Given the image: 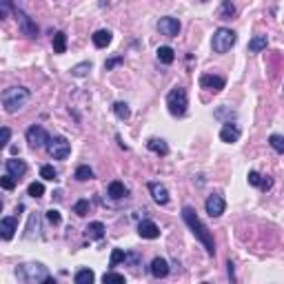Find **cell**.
<instances>
[{
	"instance_id": "obj_1",
	"label": "cell",
	"mask_w": 284,
	"mask_h": 284,
	"mask_svg": "<svg viewBox=\"0 0 284 284\" xmlns=\"http://www.w3.org/2000/svg\"><path fill=\"white\" fill-rule=\"evenodd\" d=\"M182 220L187 222V226L191 229V233L198 237V242H202V246L206 249L209 255H215V242H213V233L206 229V224L198 218L193 206H184L182 209Z\"/></svg>"
},
{
	"instance_id": "obj_2",
	"label": "cell",
	"mask_w": 284,
	"mask_h": 284,
	"mask_svg": "<svg viewBox=\"0 0 284 284\" xmlns=\"http://www.w3.org/2000/svg\"><path fill=\"white\" fill-rule=\"evenodd\" d=\"M16 277L20 282L27 284H38V282H54L47 271V266L40 264V262H29V264H23L16 268Z\"/></svg>"
},
{
	"instance_id": "obj_3",
	"label": "cell",
	"mask_w": 284,
	"mask_h": 284,
	"mask_svg": "<svg viewBox=\"0 0 284 284\" xmlns=\"http://www.w3.org/2000/svg\"><path fill=\"white\" fill-rule=\"evenodd\" d=\"M29 98H32V94L25 87H9V89L3 91V107L7 113H16L27 105Z\"/></svg>"
},
{
	"instance_id": "obj_4",
	"label": "cell",
	"mask_w": 284,
	"mask_h": 284,
	"mask_svg": "<svg viewBox=\"0 0 284 284\" xmlns=\"http://www.w3.org/2000/svg\"><path fill=\"white\" fill-rule=\"evenodd\" d=\"M187 107H189L187 89H182V87H173V89L167 94V109H169V113L175 116V118H182L184 113H187Z\"/></svg>"
},
{
	"instance_id": "obj_5",
	"label": "cell",
	"mask_w": 284,
	"mask_h": 284,
	"mask_svg": "<svg viewBox=\"0 0 284 284\" xmlns=\"http://www.w3.org/2000/svg\"><path fill=\"white\" fill-rule=\"evenodd\" d=\"M235 40H237L235 32H231V29H226V27H220V29H215L213 38H211V49H213L215 54H226V51L235 45Z\"/></svg>"
},
{
	"instance_id": "obj_6",
	"label": "cell",
	"mask_w": 284,
	"mask_h": 284,
	"mask_svg": "<svg viewBox=\"0 0 284 284\" xmlns=\"http://www.w3.org/2000/svg\"><path fill=\"white\" fill-rule=\"evenodd\" d=\"M47 151L54 160H65V158H69V153H71V144L63 136L51 138V140L47 142Z\"/></svg>"
},
{
	"instance_id": "obj_7",
	"label": "cell",
	"mask_w": 284,
	"mask_h": 284,
	"mask_svg": "<svg viewBox=\"0 0 284 284\" xmlns=\"http://www.w3.org/2000/svg\"><path fill=\"white\" fill-rule=\"evenodd\" d=\"M25 138H27V142H29V147H32V149H40V147H45V144L51 140L49 133L45 131L40 125H32V127H29L27 129V136H25Z\"/></svg>"
},
{
	"instance_id": "obj_8",
	"label": "cell",
	"mask_w": 284,
	"mask_h": 284,
	"mask_svg": "<svg viewBox=\"0 0 284 284\" xmlns=\"http://www.w3.org/2000/svg\"><path fill=\"white\" fill-rule=\"evenodd\" d=\"M14 16L18 20V27H20V32H23V36H27V38H36V36H38L36 23L23 12V9H14Z\"/></svg>"
},
{
	"instance_id": "obj_9",
	"label": "cell",
	"mask_w": 284,
	"mask_h": 284,
	"mask_svg": "<svg viewBox=\"0 0 284 284\" xmlns=\"http://www.w3.org/2000/svg\"><path fill=\"white\" fill-rule=\"evenodd\" d=\"M158 32L167 38H175L180 34V20L173 18V16H164L158 20Z\"/></svg>"
},
{
	"instance_id": "obj_10",
	"label": "cell",
	"mask_w": 284,
	"mask_h": 284,
	"mask_svg": "<svg viewBox=\"0 0 284 284\" xmlns=\"http://www.w3.org/2000/svg\"><path fill=\"white\" fill-rule=\"evenodd\" d=\"M204 209H206V213H209L211 218H220V215L224 213V209H226V202H224V198H222L220 193H213V195L206 198Z\"/></svg>"
},
{
	"instance_id": "obj_11",
	"label": "cell",
	"mask_w": 284,
	"mask_h": 284,
	"mask_svg": "<svg viewBox=\"0 0 284 284\" xmlns=\"http://www.w3.org/2000/svg\"><path fill=\"white\" fill-rule=\"evenodd\" d=\"M224 78L222 76H213V74H204V76H200V87L202 89H209V91H213V94H218V91L224 89Z\"/></svg>"
},
{
	"instance_id": "obj_12",
	"label": "cell",
	"mask_w": 284,
	"mask_h": 284,
	"mask_svg": "<svg viewBox=\"0 0 284 284\" xmlns=\"http://www.w3.org/2000/svg\"><path fill=\"white\" fill-rule=\"evenodd\" d=\"M138 235L144 237V240H156V237H160V229H158L156 222L142 220L140 224H138Z\"/></svg>"
},
{
	"instance_id": "obj_13",
	"label": "cell",
	"mask_w": 284,
	"mask_h": 284,
	"mask_svg": "<svg viewBox=\"0 0 284 284\" xmlns=\"http://www.w3.org/2000/svg\"><path fill=\"white\" fill-rule=\"evenodd\" d=\"M5 169H7V173H12L16 180H20L25 173H27V164H25V160H18V158L5 160Z\"/></svg>"
},
{
	"instance_id": "obj_14",
	"label": "cell",
	"mask_w": 284,
	"mask_h": 284,
	"mask_svg": "<svg viewBox=\"0 0 284 284\" xmlns=\"http://www.w3.org/2000/svg\"><path fill=\"white\" fill-rule=\"evenodd\" d=\"M240 136H242L240 127L231 125V122H226V125L220 129V140H222V142H226V144L237 142V140H240Z\"/></svg>"
},
{
	"instance_id": "obj_15",
	"label": "cell",
	"mask_w": 284,
	"mask_h": 284,
	"mask_svg": "<svg viewBox=\"0 0 284 284\" xmlns=\"http://www.w3.org/2000/svg\"><path fill=\"white\" fill-rule=\"evenodd\" d=\"M16 229H18V220L14 218V215L0 220V237H3V240H12Z\"/></svg>"
},
{
	"instance_id": "obj_16",
	"label": "cell",
	"mask_w": 284,
	"mask_h": 284,
	"mask_svg": "<svg viewBox=\"0 0 284 284\" xmlns=\"http://www.w3.org/2000/svg\"><path fill=\"white\" fill-rule=\"evenodd\" d=\"M149 191H151V195H153V200H156L158 204H167L169 202V191L164 184H160V182H149Z\"/></svg>"
},
{
	"instance_id": "obj_17",
	"label": "cell",
	"mask_w": 284,
	"mask_h": 284,
	"mask_svg": "<svg viewBox=\"0 0 284 284\" xmlns=\"http://www.w3.org/2000/svg\"><path fill=\"white\" fill-rule=\"evenodd\" d=\"M107 195L113 198V200H122V198H127L129 195V191L120 180H113V182H109V187H107Z\"/></svg>"
},
{
	"instance_id": "obj_18",
	"label": "cell",
	"mask_w": 284,
	"mask_h": 284,
	"mask_svg": "<svg viewBox=\"0 0 284 284\" xmlns=\"http://www.w3.org/2000/svg\"><path fill=\"white\" fill-rule=\"evenodd\" d=\"M111 38H113V34L109 32V29H98V32L91 36V40H94V45H96L98 49L109 47V45H111Z\"/></svg>"
},
{
	"instance_id": "obj_19",
	"label": "cell",
	"mask_w": 284,
	"mask_h": 284,
	"mask_svg": "<svg viewBox=\"0 0 284 284\" xmlns=\"http://www.w3.org/2000/svg\"><path fill=\"white\" fill-rule=\"evenodd\" d=\"M151 275L153 277H167L169 275V264H167V260L164 257H153V262H151Z\"/></svg>"
},
{
	"instance_id": "obj_20",
	"label": "cell",
	"mask_w": 284,
	"mask_h": 284,
	"mask_svg": "<svg viewBox=\"0 0 284 284\" xmlns=\"http://www.w3.org/2000/svg\"><path fill=\"white\" fill-rule=\"evenodd\" d=\"M147 149L153 151L156 156H169V144L164 140H160V138H151V140L147 142Z\"/></svg>"
},
{
	"instance_id": "obj_21",
	"label": "cell",
	"mask_w": 284,
	"mask_h": 284,
	"mask_svg": "<svg viewBox=\"0 0 284 284\" xmlns=\"http://www.w3.org/2000/svg\"><path fill=\"white\" fill-rule=\"evenodd\" d=\"M87 237H89V240H102V237H105V224H102V222H91V224L87 226Z\"/></svg>"
},
{
	"instance_id": "obj_22",
	"label": "cell",
	"mask_w": 284,
	"mask_h": 284,
	"mask_svg": "<svg viewBox=\"0 0 284 284\" xmlns=\"http://www.w3.org/2000/svg\"><path fill=\"white\" fill-rule=\"evenodd\" d=\"M235 16V5L231 0H222L220 5V12H218V18L220 20H231Z\"/></svg>"
},
{
	"instance_id": "obj_23",
	"label": "cell",
	"mask_w": 284,
	"mask_h": 284,
	"mask_svg": "<svg viewBox=\"0 0 284 284\" xmlns=\"http://www.w3.org/2000/svg\"><path fill=\"white\" fill-rule=\"evenodd\" d=\"M156 56H158V60H160L162 65H171L173 60H175V51H173L171 47H167V45H164V47H158Z\"/></svg>"
},
{
	"instance_id": "obj_24",
	"label": "cell",
	"mask_w": 284,
	"mask_h": 284,
	"mask_svg": "<svg viewBox=\"0 0 284 284\" xmlns=\"http://www.w3.org/2000/svg\"><path fill=\"white\" fill-rule=\"evenodd\" d=\"M266 45H268L266 36H255V38L249 40V51L251 54H260L262 49H266Z\"/></svg>"
},
{
	"instance_id": "obj_25",
	"label": "cell",
	"mask_w": 284,
	"mask_h": 284,
	"mask_svg": "<svg viewBox=\"0 0 284 284\" xmlns=\"http://www.w3.org/2000/svg\"><path fill=\"white\" fill-rule=\"evenodd\" d=\"M94 280H96V275H94V271H91V268H80V271L74 275V282L76 284H91Z\"/></svg>"
},
{
	"instance_id": "obj_26",
	"label": "cell",
	"mask_w": 284,
	"mask_h": 284,
	"mask_svg": "<svg viewBox=\"0 0 284 284\" xmlns=\"http://www.w3.org/2000/svg\"><path fill=\"white\" fill-rule=\"evenodd\" d=\"M38 231H40V215L38 213H32L29 215V222H27V237H34V235H38Z\"/></svg>"
},
{
	"instance_id": "obj_27",
	"label": "cell",
	"mask_w": 284,
	"mask_h": 284,
	"mask_svg": "<svg viewBox=\"0 0 284 284\" xmlns=\"http://www.w3.org/2000/svg\"><path fill=\"white\" fill-rule=\"evenodd\" d=\"M78 182H87V180L94 178V169L89 167V164H80L78 169H76V175H74Z\"/></svg>"
},
{
	"instance_id": "obj_28",
	"label": "cell",
	"mask_w": 284,
	"mask_h": 284,
	"mask_svg": "<svg viewBox=\"0 0 284 284\" xmlns=\"http://www.w3.org/2000/svg\"><path fill=\"white\" fill-rule=\"evenodd\" d=\"M54 51H56V54H65V51H67V34L65 32H56V36H54Z\"/></svg>"
},
{
	"instance_id": "obj_29",
	"label": "cell",
	"mask_w": 284,
	"mask_h": 284,
	"mask_svg": "<svg viewBox=\"0 0 284 284\" xmlns=\"http://www.w3.org/2000/svg\"><path fill=\"white\" fill-rule=\"evenodd\" d=\"M113 113H116L120 120H129V118H131V109H129L127 102H113Z\"/></svg>"
},
{
	"instance_id": "obj_30",
	"label": "cell",
	"mask_w": 284,
	"mask_h": 284,
	"mask_svg": "<svg viewBox=\"0 0 284 284\" xmlns=\"http://www.w3.org/2000/svg\"><path fill=\"white\" fill-rule=\"evenodd\" d=\"M268 144H271L273 151L284 153V136H280V133H273V136L268 138Z\"/></svg>"
},
{
	"instance_id": "obj_31",
	"label": "cell",
	"mask_w": 284,
	"mask_h": 284,
	"mask_svg": "<svg viewBox=\"0 0 284 284\" xmlns=\"http://www.w3.org/2000/svg\"><path fill=\"white\" fill-rule=\"evenodd\" d=\"M91 71V63L87 60V63H80V65H76L74 69H71V76H76V78H85L87 74Z\"/></svg>"
},
{
	"instance_id": "obj_32",
	"label": "cell",
	"mask_w": 284,
	"mask_h": 284,
	"mask_svg": "<svg viewBox=\"0 0 284 284\" xmlns=\"http://www.w3.org/2000/svg\"><path fill=\"white\" fill-rule=\"evenodd\" d=\"M125 262L129 266H140V262H142V255L138 251H127L125 253Z\"/></svg>"
},
{
	"instance_id": "obj_33",
	"label": "cell",
	"mask_w": 284,
	"mask_h": 284,
	"mask_svg": "<svg viewBox=\"0 0 284 284\" xmlns=\"http://www.w3.org/2000/svg\"><path fill=\"white\" fill-rule=\"evenodd\" d=\"M16 182H18V180L14 178L12 173H5L3 178H0V184H3L5 191H14V189H16Z\"/></svg>"
},
{
	"instance_id": "obj_34",
	"label": "cell",
	"mask_w": 284,
	"mask_h": 284,
	"mask_svg": "<svg viewBox=\"0 0 284 284\" xmlns=\"http://www.w3.org/2000/svg\"><path fill=\"white\" fill-rule=\"evenodd\" d=\"M27 193L32 195V198H43L45 195V187H43V182H32L27 187Z\"/></svg>"
},
{
	"instance_id": "obj_35",
	"label": "cell",
	"mask_w": 284,
	"mask_h": 284,
	"mask_svg": "<svg viewBox=\"0 0 284 284\" xmlns=\"http://www.w3.org/2000/svg\"><path fill=\"white\" fill-rule=\"evenodd\" d=\"M40 178L51 180V182H54V180H58V171H56V169L51 167V164H45V167L40 169Z\"/></svg>"
},
{
	"instance_id": "obj_36",
	"label": "cell",
	"mask_w": 284,
	"mask_h": 284,
	"mask_svg": "<svg viewBox=\"0 0 284 284\" xmlns=\"http://www.w3.org/2000/svg\"><path fill=\"white\" fill-rule=\"evenodd\" d=\"M74 213L80 215V218H85V215L89 213V200H78V202L74 204Z\"/></svg>"
},
{
	"instance_id": "obj_37",
	"label": "cell",
	"mask_w": 284,
	"mask_h": 284,
	"mask_svg": "<svg viewBox=\"0 0 284 284\" xmlns=\"http://www.w3.org/2000/svg\"><path fill=\"white\" fill-rule=\"evenodd\" d=\"M120 262H125V251L122 249H113L111 251V260H109V266L113 268V266H118Z\"/></svg>"
},
{
	"instance_id": "obj_38",
	"label": "cell",
	"mask_w": 284,
	"mask_h": 284,
	"mask_svg": "<svg viewBox=\"0 0 284 284\" xmlns=\"http://www.w3.org/2000/svg\"><path fill=\"white\" fill-rule=\"evenodd\" d=\"M102 282H125V275L122 273H113V271H109V273H105L102 275Z\"/></svg>"
},
{
	"instance_id": "obj_39",
	"label": "cell",
	"mask_w": 284,
	"mask_h": 284,
	"mask_svg": "<svg viewBox=\"0 0 284 284\" xmlns=\"http://www.w3.org/2000/svg\"><path fill=\"white\" fill-rule=\"evenodd\" d=\"M47 220L51 222L54 226H58L60 222H63V215H60V211H56V209H49L47 211Z\"/></svg>"
},
{
	"instance_id": "obj_40",
	"label": "cell",
	"mask_w": 284,
	"mask_h": 284,
	"mask_svg": "<svg viewBox=\"0 0 284 284\" xmlns=\"http://www.w3.org/2000/svg\"><path fill=\"white\" fill-rule=\"evenodd\" d=\"M9 9H14V0H0V18H7Z\"/></svg>"
},
{
	"instance_id": "obj_41",
	"label": "cell",
	"mask_w": 284,
	"mask_h": 284,
	"mask_svg": "<svg viewBox=\"0 0 284 284\" xmlns=\"http://www.w3.org/2000/svg\"><path fill=\"white\" fill-rule=\"evenodd\" d=\"M122 63H125V58H122V56H116V58H109V60H107V63H105V69L111 71L113 67H118V65H122Z\"/></svg>"
},
{
	"instance_id": "obj_42",
	"label": "cell",
	"mask_w": 284,
	"mask_h": 284,
	"mask_svg": "<svg viewBox=\"0 0 284 284\" xmlns=\"http://www.w3.org/2000/svg\"><path fill=\"white\" fill-rule=\"evenodd\" d=\"M257 187H260L262 191H271L273 189V178H260V184H257Z\"/></svg>"
},
{
	"instance_id": "obj_43",
	"label": "cell",
	"mask_w": 284,
	"mask_h": 284,
	"mask_svg": "<svg viewBox=\"0 0 284 284\" xmlns=\"http://www.w3.org/2000/svg\"><path fill=\"white\" fill-rule=\"evenodd\" d=\"M260 178H262V175L257 171H249V184H251V187H257V184H260Z\"/></svg>"
},
{
	"instance_id": "obj_44",
	"label": "cell",
	"mask_w": 284,
	"mask_h": 284,
	"mask_svg": "<svg viewBox=\"0 0 284 284\" xmlns=\"http://www.w3.org/2000/svg\"><path fill=\"white\" fill-rule=\"evenodd\" d=\"M9 140H12V131H9V127H3V147H7L9 144Z\"/></svg>"
},
{
	"instance_id": "obj_45",
	"label": "cell",
	"mask_w": 284,
	"mask_h": 284,
	"mask_svg": "<svg viewBox=\"0 0 284 284\" xmlns=\"http://www.w3.org/2000/svg\"><path fill=\"white\" fill-rule=\"evenodd\" d=\"M226 266H229V277H231V280H233V277H235V275H233V264H231V262H229V264H226Z\"/></svg>"
},
{
	"instance_id": "obj_46",
	"label": "cell",
	"mask_w": 284,
	"mask_h": 284,
	"mask_svg": "<svg viewBox=\"0 0 284 284\" xmlns=\"http://www.w3.org/2000/svg\"><path fill=\"white\" fill-rule=\"evenodd\" d=\"M200 3H206V0H200Z\"/></svg>"
}]
</instances>
